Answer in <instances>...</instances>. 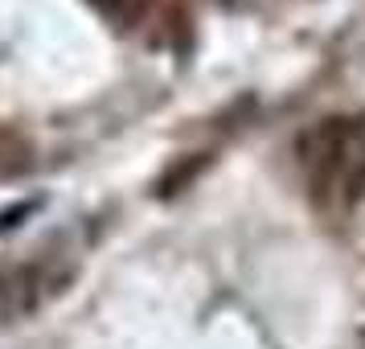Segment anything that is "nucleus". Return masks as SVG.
I'll list each match as a JSON object with an SVG mask.
<instances>
[{"label":"nucleus","mask_w":365,"mask_h":349,"mask_svg":"<svg viewBox=\"0 0 365 349\" xmlns=\"http://www.w3.org/2000/svg\"><path fill=\"white\" fill-rule=\"evenodd\" d=\"M299 168L324 214H345L365 198V119H324L299 140Z\"/></svg>","instance_id":"obj_1"},{"label":"nucleus","mask_w":365,"mask_h":349,"mask_svg":"<svg viewBox=\"0 0 365 349\" xmlns=\"http://www.w3.org/2000/svg\"><path fill=\"white\" fill-rule=\"evenodd\" d=\"M95 13H103L107 21H115V25H132V21H140L144 13H148L152 0H86Z\"/></svg>","instance_id":"obj_2"}]
</instances>
